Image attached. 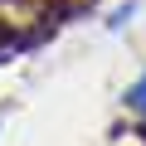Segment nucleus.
Returning a JSON list of instances; mask_svg holds the SVG:
<instances>
[{
	"instance_id": "nucleus-1",
	"label": "nucleus",
	"mask_w": 146,
	"mask_h": 146,
	"mask_svg": "<svg viewBox=\"0 0 146 146\" xmlns=\"http://www.w3.org/2000/svg\"><path fill=\"white\" fill-rule=\"evenodd\" d=\"M127 102H131V107H136V112L146 117V78H141V83H136V88L127 93Z\"/></svg>"
}]
</instances>
